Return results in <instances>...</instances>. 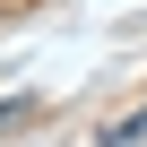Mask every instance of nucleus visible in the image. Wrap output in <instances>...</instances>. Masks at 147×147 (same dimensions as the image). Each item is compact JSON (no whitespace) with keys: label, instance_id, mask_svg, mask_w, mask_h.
<instances>
[{"label":"nucleus","instance_id":"f257e3e1","mask_svg":"<svg viewBox=\"0 0 147 147\" xmlns=\"http://www.w3.org/2000/svg\"><path fill=\"white\" fill-rule=\"evenodd\" d=\"M138 138H147V104H138L130 121H113V130H104V147H138Z\"/></svg>","mask_w":147,"mask_h":147},{"label":"nucleus","instance_id":"f03ea898","mask_svg":"<svg viewBox=\"0 0 147 147\" xmlns=\"http://www.w3.org/2000/svg\"><path fill=\"white\" fill-rule=\"evenodd\" d=\"M18 113H35V104H26V95H0V130H9Z\"/></svg>","mask_w":147,"mask_h":147}]
</instances>
